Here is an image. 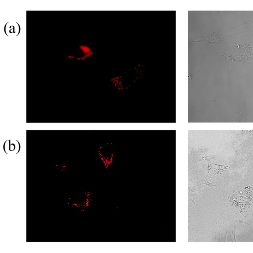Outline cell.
I'll return each instance as SVG.
<instances>
[{"label": "cell", "instance_id": "cell-1", "mask_svg": "<svg viewBox=\"0 0 253 253\" xmlns=\"http://www.w3.org/2000/svg\"><path fill=\"white\" fill-rule=\"evenodd\" d=\"M5 32L8 36L18 35L19 33L20 26L18 23L9 22L5 26Z\"/></svg>", "mask_w": 253, "mask_h": 253}]
</instances>
